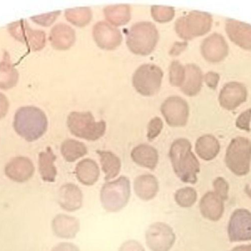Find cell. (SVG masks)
<instances>
[{"label":"cell","instance_id":"6da1fadb","mask_svg":"<svg viewBox=\"0 0 251 251\" xmlns=\"http://www.w3.org/2000/svg\"><path fill=\"white\" fill-rule=\"evenodd\" d=\"M169 156L174 173L182 182L197 183L200 163L192 152V145L188 139L180 138L175 140L170 147Z\"/></svg>","mask_w":251,"mask_h":251},{"label":"cell","instance_id":"7a4b0ae2","mask_svg":"<svg viewBox=\"0 0 251 251\" xmlns=\"http://www.w3.org/2000/svg\"><path fill=\"white\" fill-rule=\"evenodd\" d=\"M13 127L16 133L25 140L35 142L42 137L48 130V117L38 107H20L14 115Z\"/></svg>","mask_w":251,"mask_h":251},{"label":"cell","instance_id":"3957f363","mask_svg":"<svg viewBox=\"0 0 251 251\" xmlns=\"http://www.w3.org/2000/svg\"><path fill=\"white\" fill-rule=\"evenodd\" d=\"M159 40L155 25L150 22L133 25L127 33V45L135 55L146 56L153 52Z\"/></svg>","mask_w":251,"mask_h":251},{"label":"cell","instance_id":"277c9868","mask_svg":"<svg viewBox=\"0 0 251 251\" xmlns=\"http://www.w3.org/2000/svg\"><path fill=\"white\" fill-rule=\"evenodd\" d=\"M67 124L72 134L92 142L102 137L106 130V123L104 120L95 121L93 114L89 111L70 113Z\"/></svg>","mask_w":251,"mask_h":251},{"label":"cell","instance_id":"5b68a950","mask_svg":"<svg viewBox=\"0 0 251 251\" xmlns=\"http://www.w3.org/2000/svg\"><path fill=\"white\" fill-rule=\"evenodd\" d=\"M130 197V181L126 176L105 183L101 189L102 207L109 212H117L123 209L128 202Z\"/></svg>","mask_w":251,"mask_h":251},{"label":"cell","instance_id":"8992f818","mask_svg":"<svg viewBox=\"0 0 251 251\" xmlns=\"http://www.w3.org/2000/svg\"><path fill=\"white\" fill-rule=\"evenodd\" d=\"M251 162V142L243 137L233 139L227 147L226 164L236 176H242L250 171Z\"/></svg>","mask_w":251,"mask_h":251},{"label":"cell","instance_id":"52a82bcc","mask_svg":"<svg viewBox=\"0 0 251 251\" xmlns=\"http://www.w3.org/2000/svg\"><path fill=\"white\" fill-rule=\"evenodd\" d=\"M211 23L212 20L210 14L201 11H191L185 17L177 19L175 24V30L183 40H191L208 33Z\"/></svg>","mask_w":251,"mask_h":251},{"label":"cell","instance_id":"ba28073f","mask_svg":"<svg viewBox=\"0 0 251 251\" xmlns=\"http://www.w3.org/2000/svg\"><path fill=\"white\" fill-rule=\"evenodd\" d=\"M163 76L162 70L158 66L143 64L135 71L132 77V84L136 92L142 96H153L161 89Z\"/></svg>","mask_w":251,"mask_h":251},{"label":"cell","instance_id":"9c48e42d","mask_svg":"<svg viewBox=\"0 0 251 251\" xmlns=\"http://www.w3.org/2000/svg\"><path fill=\"white\" fill-rule=\"evenodd\" d=\"M10 34L26 45L30 51H40L46 45V33L42 30H33L25 20H19L8 25Z\"/></svg>","mask_w":251,"mask_h":251},{"label":"cell","instance_id":"30bf717a","mask_svg":"<svg viewBox=\"0 0 251 251\" xmlns=\"http://www.w3.org/2000/svg\"><path fill=\"white\" fill-rule=\"evenodd\" d=\"M161 111L167 124L171 127H183L187 123L189 105L180 97H169L161 105Z\"/></svg>","mask_w":251,"mask_h":251},{"label":"cell","instance_id":"8fae6325","mask_svg":"<svg viewBox=\"0 0 251 251\" xmlns=\"http://www.w3.org/2000/svg\"><path fill=\"white\" fill-rule=\"evenodd\" d=\"M175 241L174 231L166 223H153L147 230V245L152 251H169L174 245Z\"/></svg>","mask_w":251,"mask_h":251},{"label":"cell","instance_id":"7c38bea8","mask_svg":"<svg viewBox=\"0 0 251 251\" xmlns=\"http://www.w3.org/2000/svg\"><path fill=\"white\" fill-rule=\"evenodd\" d=\"M230 242L251 240V212L239 208L232 214L227 226Z\"/></svg>","mask_w":251,"mask_h":251},{"label":"cell","instance_id":"4fadbf2b","mask_svg":"<svg viewBox=\"0 0 251 251\" xmlns=\"http://www.w3.org/2000/svg\"><path fill=\"white\" fill-rule=\"evenodd\" d=\"M93 38L100 49L114 50L123 42V35L119 29L105 22H99L93 27Z\"/></svg>","mask_w":251,"mask_h":251},{"label":"cell","instance_id":"5bb4252c","mask_svg":"<svg viewBox=\"0 0 251 251\" xmlns=\"http://www.w3.org/2000/svg\"><path fill=\"white\" fill-rule=\"evenodd\" d=\"M34 173L33 163L27 157H15L5 167V173L7 177L17 183L27 181L33 177Z\"/></svg>","mask_w":251,"mask_h":251},{"label":"cell","instance_id":"9a60e30c","mask_svg":"<svg viewBox=\"0 0 251 251\" xmlns=\"http://www.w3.org/2000/svg\"><path fill=\"white\" fill-rule=\"evenodd\" d=\"M246 98V88L240 83L231 82L222 89L219 100L222 106L232 110L245 102Z\"/></svg>","mask_w":251,"mask_h":251},{"label":"cell","instance_id":"2e32d148","mask_svg":"<svg viewBox=\"0 0 251 251\" xmlns=\"http://www.w3.org/2000/svg\"><path fill=\"white\" fill-rule=\"evenodd\" d=\"M227 47L226 41L219 34H213L205 39L201 45L202 56L207 61L217 62L227 55Z\"/></svg>","mask_w":251,"mask_h":251},{"label":"cell","instance_id":"e0dca14e","mask_svg":"<svg viewBox=\"0 0 251 251\" xmlns=\"http://www.w3.org/2000/svg\"><path fill=\"white\" fill-rule=\"evenodd\" d=\"M49 39L54 49L67 50L75 42V31L70 26L60 23L52 27L50 33Z\"/></svg>","mask_w":251,"mask_h":251},{"label":"cell","instance_id":"ac0fdd59","mask_svg":"<svg viewBox=\"0 0 251 251\" xmlns=\"http://www.w3.org/2000/svg\"><path fill=\"white\" fill-rule=\"evenodd\" d=\"M58 203L66 211L78 210L83 203V194L80 188L73 183L63 185L58 192Z\"/></svg>","mask_w":251,"mask_h":251},{"label":"cell","instance_id":"d6986e66","mask_svg":"<svg viewBox=\"0 0 251 251\" xmlns=\"http://www.w3.org/2000/svg\"><path fill=\"white\" fill-rule=\"evenodd\" d=\"M200 210L205 218L211 221H217L221 218L224 211L223 201L214 192H207L201 198Z\"/></svg>","mask_w":251,"mask_h":251},{"label":"cell","instance_id":"ffe728a7","mask_svg":"<svg viewBox=\"0 0 251 251\" xmlns=\"http://www.w3.org/2000/svg\"><path fill=\"white\" fill-rule=\"evenodd\" d=\"M227 35L234 43L242 48L251 50V26L233 20H227Z\"/></svg>","mask_w":251,"mask_h":251},{"label":"cell","instance_id":"44dd1931","mask_svg":"<svg viewBox=\"0 0 251 251\" xmlns=\"http://www.w3.org/2000/svg\"><path fill=\"white\" fill-rule=\"evenodd\" d=\"M52 230L57 236L64 239H72L80 230V222L75 217L59 214L52 220Z\"/></svg>","mask_w":251,"mask_h":251},{"label":"cell","instance_id":"7402d4cb","mask_svg":"<svg viewBox=\"0 0 251 251\" xmlns=\"http://www.w3.org/2000/svg\"><path fill=\"white\" fill-rule=\"evenodd\" d=\"M132 160L137 165L153 170L158 162V151L147 144H141L131 151Z\"/></svg>","mask_w":251,"mask_h":251},{"label":"cell","instance_id":"603a6c76","mask_svg":"<svg viewBox=\"0 0 251 251\" xmlns=\"http://www.w3.org/2000/svg\"><path fill=\"white\" fill-rule=\"evenodd\" d=\"M134 191L138 198L143 201H150L156 196L158 192V182L152 175H142L134 181Z\"/></svg>","mask_w":251,"mask_h":251},{"label":"cell","instance_id":"cb8c5ba5","mask_svg":"<svg viewBox=\"0 0 251 251\" xmlns=\"http://www.w3.org/2000/svg\"><path fill=\"white\" fill-rule=\"evenodd\" d=\"M185 70L186 78L180 89L187 96H195L199 93L202 87V72L199 67L193 64H187Z\"/></svg>","mask_w":251,"mask_h":251},{"label":"cell","instance_id":"d4e9b609","mask_svg":"<svg viewBox=\"0 0 251 251\" xmlns=\"http://www.w3.org/2000/svg\"><path fill=\"white\" fill-rule=\"evenodd\" d=\"M75 175L80 183L86 186H92L99 178V167L96 161L86 158L80 161L76 166Z\"/></svg>","mask_w":251,"mask_h":251},{"label":"cell","instance_id":"484cf974","mask_svg":"<svg viewBox=\"0 0 251 251\" xmlns=\"http://www.w3.org/2000/svg\"><path fill=\"white\" fill-rule=\"evenodd\" d=\"M56 155L50 147H48L46 151L41 152L39 155V170L42 180L45 182L52 183L57 176V169L55 163Z\"/></svg>","mask_w":251,"mask_h":251},{"label":"cell","instance_id":"4316f807","mask_svg":"<svg viewBox=\"0 0 251 251\" xmlns=\"http://www.w3.org/2000/svg\"><path fill=\"white\" fill-rule=\"evenodd\" d=\"M218 140L212 135H204L197 140L195 151L200 158L205 161L214 159L220 152Z\"/></svg>","mask_w":251,"mask_h":251},{"label":"cell","instance_id":"83f0119b","mask_svg":"<svg viewBox=\"0 0 251 251\" xmlns=\"http://www.w3.org/2000/svg\"><path fill=\"white\" fill-rule=\"evenodd\" d=\"M102 170L105 173V180L106 181L114 178L118 176L121 170V161L120 158L111 151H98Z\"/></svg>","mask_w":251,"mask_h":251},{"label":"cell","instance_id":"f1b7e54d","mask_svg":"<svg viewBox=\"0 0 251 251\" xmlns=\"http://www.w3.org/2000/svg\"><path fill=\"white\" fill-rule=\"evenodd\" d=\"M20 75L18 70L11 62L9 58L0 61V89L8 90L15 87L18 83Z\"/></svg>","mask_w":251,"mask_h":251},{"label":"cell","instance_id":"f546056e","mask_svg":"<svg viewBox=\"0 0 251 251\" xmlns=\"http://www.w3.org/2000/svg\"><path fill=\"white\" fill-rule=\"evenodd\" d=\"M104 14L108 23L114 26H123L130 20V7L129 5H110L104 8Z\"/></svg>","mask_w":251,"mask_h":251},{"label":"cell","instance_id":"4dcf8cb0","mask_svg":"<svg viewBox=\"0 0 251 251\" xmlns=\"http://www.w3.org/2000/svg\"><path fill=\"white\" fill-rule=\"evenodd\" d=\"M61 152L66 161L74 162L87 154L88 149L85 144L75 139L64 141L61 146Z\"/></svg>","mask_w":251,"mask_h":251},{"label":"cell","instance_id":"1f68e13d","mask_svg":"<svg viewBox=\"0 0 251 251\" xmlns=\"http://www.w3.org/2000/svg\"><path fill=\"white\" fill-rule=\"evenodd\" d=\"M65 17L67 21L74 25L77 27H84L92 20V9L89 7L67 9L65 11Z\"/></svg>","mask_w":251,"mask_h":251},{"label":"cell","instance_id":"d6a6232c","mask_svg":"<svg viewBox=\"0 0 251 251\" xmlns=\"http://www.w3.org/2000/svg\"><path fill=\"white\" fill-rule=\"evenodd\" d=\"M198 198L196 190L192 187H184L178 189L175 194V200L177 205L183 208L192 207Z\"/></svg>","mask_w":251,"mask_h":251},{"label":"cell","instance_id":"836d02e7","mask_svg":"<svg viewBox=\"0 0 251 251\" xmlns=\"http://www.w3.org/2000/svg\"><path fill=\"white\" fill-rule=\"evenodd\" d=\"M169 77L172 86L181 87L186 78L185 67L178 61H173L170 64Z\"/></svg>","mask_w":251,"mask_h":251},{"label":"cell","instance_id":"e575fe53","mask_svg":"<svg viewBox=\"0 0 251 251\" xmlns=\"http://www.w3.org/2000/svg\"><path fill=\"white\" fill-rule=\"evenodd\" d=\"M151 15L155 22L160 23H168L175 17V8L173 7L158 6L151 7Z\"/></svg>","mask_w":251,"mask_h":251},{"label":"cell","instance_id":"d590c367","mask_svg":"<svg viewBox=\"0 0 251 251\" xmlns=\"http://www.w3.org/2000/svg\"><path fill=\"white\" fill-rule=\"evenodd\" d=\"M61 11H56L48 13V14H42V15L34 16L30 17V20L39 25L49 27L55 23L57 18L61 15Z\"/></svg>","mask_w":251,"mask_h":251},{"label":"cell","instance_id":"8d00e7d4","mask_svg":"<svg viewBox=\"0 0 251 251\" xmlns=\"http://www.w3.org/2000/svg\"><path fill=\"white\" fill-rule=\"evenodd\" d=\"M164 124L162 120L160 117H154L150 121L148 126V141L152 142L155 138L158 137V135L161 133Z\"/></svg>","mask_w":251,"mask_h":251},{"label":"cell","instance_id":"74e56055","mask_svg":"<svg viewBox=\"0 0 251 251\" xmlns=\"http://www.w3.org/2000/svg\"><path fill=\"white\" fill-rule=\"evenodd\" d=\"M214 193L221 198L223 201H226L228 197L229 185L227 182L223 177H217L213 183Z\"/></svg>","mask_w":251,"mask_h":251},{"label":"cell","instance_id":"f35d334b","mask_svg":"<svg viewBox=\"0 0 251 251\" xmlns=\"http://www.w3.org/2000/svg\"><path fill=\"white\" fill-rule=\"evenodd\" d=\"M251 120V108L244 111L239 116L236 125L239 128L244 130H250V123Z\"/></svg>","mask_w":251,"mask_h":251},{"label":"cell","instance_id":"ab89813d","mask_svg":"<svg viewBox=\"0 0 251 251\" xmlns=\"http://www.w3.org/2000/svg\"><path fill=\"white\" fill-rule=\"evenodd\" d=\"M120 251H145L142 245L134 240H130L123 244Z\"/></svg>","mask_w":251,"mask_h":251},{"label":"cell","instance_id":"60d3db41","mask_svg":"<svg viewBox=\"0 0 251 251\" xmlns=\"http://www.w3.org/2000/svg\"><path fill=\"white\" fill-rule=\"evenodd\" d=\"M9 109V101L8 98L2 92H0V120L7 115Z\"/></svg>","mask_w":251,"mask_h":251},{"label":"cell","instance_id":"b9f144b4","mask_svg":"<svg viewBox=\"0 0 251 251\" xmlns=\"http://www.w3.org/2000/svg\"><path fill=\"white\" fill-rule=\"evenodd\" d=\"M219 79H220L219 75L213 72H209L205 75V83L211 89H215L218 84Z\"/></svg>","mask_w":251,"mask_h":251},{"label":"cell","instance_id":"7bdbcfd3","mask_svg":"<svg viewBox=\"0 0 251 251\" xmlns=\"http://www.w3.org/2000/svg\"><path fill=\"white\" fill-rule=\"evenodd\" d=\"M52 251H80V250L74 244L63 242L54 247Z\"/></svg>","mask_w":251,"mask_h":251},{"label":"cell","instance_id":"ee69618b","mask_svg":"<svg viewBox=\"0 0 251 251\" xmlns=\"http://www.w3.org/2000/svg\"><path fill=\"white\" fill-rule=\"evenodd\" d=\"M186 47H187V42H183V43H179L176 42L174 44L171 50L170 51V55L172 56H177L180 55L183 50H185Z\"/></svg>","mask_w":251,"mask_h":251},{"label":"cell","instance_id":"f6af8a7d","mask_svg":"<svg viewBox=\"0 0 251 251\" xmlns=\"http://www.w3.org/2000/svg\"><path fill=\"white\" fill-rule=\"evenodd\" d=\"M230 251H251V245L237 246L233 248Z\"/></svg>","mask_w":251,"mask_h":251},{"label":"cell","instance_id":"bcb514c9","mask_svg":"<svg viewBox=\"0 0 251 251\" xmlns=\"http://www.w3.org/2000/svg\"><path fill=\"white\" fill-rule=\"evenodd\" d=\"M245 192H246L247 195H248L250 198H251V186L250 185H248L245 188Z\"/></svg>","mask_w":251,"mask_h":251}]
</instances>
